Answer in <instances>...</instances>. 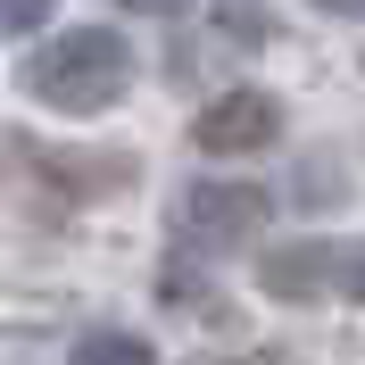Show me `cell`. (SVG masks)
Listing matches in <instances>:
<instances>
[{
  "instance_id": "1",
  "label": "cell",
  "mask_w": 365,
  "mask_h": 365,
  "mask_svg": "<svg viewBox=\"0 0 365 365\" xmlns=\"http://www.w3.org/2000/svg\"><path fill=\"white\" fill-rule=\"evenodd\" d=\"M125 83H133V42H116L108 25H67L58 42H42L25 58V91L50 100V108H67V116L116 108Z\"/></svg>"
},
{
  "instance_id": "2",
  "label": "cell",
  "mask_w": 365,
  "mask_h": 365,
  "mask_svg": "<svg viewBox=\"0 0 365 365\" xmlns=\"http://www.w3.org/2000/svg\"><path fill=\"white\" fill-rule=\"evenodd\" d=\"M266 216H274L266 182H225V175H200V182L175 200L182 241H200V250H232V241H250Z\"/></svg>"
},
{
  "instance_id": "3",
  "label": "cell",
  "mask_w": 365,
  "mask_h": 365,
  "mask_svg": "<svg viewBox=\"0 0 365 365\" xmlns=\"http://www.w3.org/2000/svg\"><path fill=\"white\" fill-rule=\"evenodd\" d=\"M282 133V100L274 91H225V100H207L191 116V141H200L207 158H241V150H266Z\"/></svg>"
},
{
  "instance_id": "4",
  "label": "cell",
  "mask_w": 365,
  "mask_h": 365,
  "mask_svg": "<svg viewBox=\"0 0 365 365\" xmlns=\"http://www.w3.org/2000/svg\"><path fill=\"white\" fill-rule=\"evenodd\" d=\"M9 158L42 182V191H67V200H100V191H116V182L133 175V158H116V150H100V158H58V150H42V141H25V133L9 141Z\"/></svg>"
},
{
  "instance_id": "5",
  "label": "cell",
  "mask_w": 365,
  "mask_h": 365,
  "mask_svg": "<svg viewBox=\"0 0 365 365\" xmlns=\"http://www.w3.org/2000/svg\"><path fill=\"white\" fill-rule=\"evenodd\" d=\"M257 282H266L274 299H316V291H332V241H291V250H266Z\"/></svg>"
},
{
  "instance_id": "6",
  "label": "cell",
  "mask_w": 365,
  "mask_h": 365,
  "mask_svg": "<svg viewBox=\"0 0 365 365\" xmlns=\"http://www.w3.org/2000/svg\"><path fill=\"white\" fill-rule=\"evenodd\" d=\"M75 365H158V349L133 341V332H83L75 341Z\"/></svg>"
},
{
  "instance_id": "7",
  "label": "cell",
  "mask_w": 365,
  "mask_h": 365,
  "mask_svg": "<svg viewBox=\"0 0 365 365\" xmlns=\"http://www.w3.org/2000/svg\"><path fill=\"white\" fill-rule=\"evenodd\" d=\"M332 291H349L365 307V241H349V250H332Z\"/></svg>"
},
{
  "instance_id": "8",
  "label": "cell",
  "mask_w": 365,
  "mask_h": 365,
  "mask_svg": "<svg viewBox=\"0 0 365 365\" xmlns=\"http://www.w3.org/2000/svg\"><path fill=\"white\" fill-rule=\"evenodd\" d=\"M50 17V0H0V34H34Z\"/></svg>"
},
{
  "instance_id": "9",
  "label": "cell",
  "mask_w": 365,
  "mask_h": 365,
  "mask_svg": "<svg viewBox=\"0 0 365 365\" xmlns=\"http://www.w3.org/2000/svg\"><path fill=\"white\" fill-rule=\"evenodd\" d=\"M116 9H133V17H182L191 0H116Z\"/></svg>"
},
{
  "instance_id": "10",
  "label": "cell",
  "mask_w": 365,
  "mask_h": 365,
  "mask_svg": "<svg viewBox=\"0 0 365 365\" xmlns=\"http://www.w3.org/2000/svg\"><path fill=\"white\" fill-rule=\"evenodd\" d=\"M316 9H332V17H365V0H316Z\"/></svg>"
},
{
  "instance_id": "11",
  "label": "cell",
  "mask_w": 365,
  "mask_h": 365,
  "mask_svg": "<svg viewBox=\"0 0 365 365\" xmlns=\"http://www.w3.org/2000/svg\"><path fill=\"white\" fill-rule=\"evenodd\" d=\"M250 365H282V357H250Z\"/></svg>"
}]
</instances>
